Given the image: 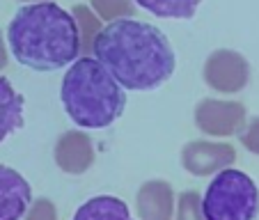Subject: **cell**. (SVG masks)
I'll return each mask as SVG.
<instances>
[{
    "mask_svg": "<svg viewBox=\"0 0 259 220\" xmlns=\"http://www.w3.org/2000/svg\"><path fill=\"white\" fill-rule=\"evenodd\" d=\"M55 163L67 174H85L94 165V145L85 131H67L58 138L53 149Z\"/></svg>",
    "mask_w": 259,
    "mask_h": 220,
    "instance_id": "ba28073f",
    "label": "cell"
},
{
    "mask_svg": "<svg viewBox=\"0 0 259 220\" xmlns=\"http://www.w3.org/2000/svg\"><path fill=\"white\" fill-rule=\"evenodd\" d=\"M21 220H58V209L49 197H39V200L30 202L28 211Z\"/></svg>",
    "mask_w": 259,
    "mask_h": 220,
    "instance_id": "e0dca14e",
    "label": "cell"
},
{
    "mask_svg": "<svg viewBox=\"0 0 259 220\" xmlns=\"http://www.w3.org/2000/svg\"><path fill=\"white\" fill-rule=\"evenodd\" d=\"M202 197L197 191H184L175 202L177 220H206L202 213Z\"/></svg>",
    "mask_w": 259,
    "mask_h": 220,
    "instance_id": "2e32d148",
    "label": "cell"
},
{
    "mask_svg": "<svg viewBox=\"0 0 259 220\" xmlns=\"http://www.w3.org/2000/svg\"><path fill=\"white\" fill-rule=\"evenodd\" d=\"M97 60L124 90H156L175 73V51L152 23L117 19L101 28L92 44Z\"/></svg>",
    "mask_w": 259,
    "mask_h": 220,
    "instance_id": "6da1fadb",
    "label": "cell"
},
{
    "mask_svg": "<svg viewBox=\"0 0 259 220\" xmlns=\"http://www.w3.org/2000/svg\"><path fill=\"white\" fill-rule=\"evenodd\" d=\"M175 191L167 181L152 179L138 188L136 211L140 220H172L175 215Z\"/></svg>",
    "mask_w": 259,
    "mask_h": 220,
    "instance_id": "30bf717a",
    "label": "cell"
},
{
    "mask_svg": "<svg viewBox=\"0 0 259 220\" xmlns=\"http://www.w3.org/2000/svg\"><path fill=\"white\" fill-rule=\"evenodd\" d=\"M7 62H10V55H7V46L3 39V30H0V69H5Z\"/></svg>",
    "mask_w": 259,
    "mask_h": 220,
    "instance_id": "d6986e66",
    "label": "cell"
},
{
    "mask_svg": "<svg viewBox=\"0 0 259 220\" xmlns=\"http://www.w3.org/2000/svg\"><path fill=\"white\" fill-rule=\"evenodd\" d=\"M25 99L12 87L7 78H0V142L23 126Z\"/></svg>",
    "mask_w": 259,
    "mask_h": 220,
    "instance_id": "8fae6325",
    "label": "cell"
},
{
    "mask_svg": "<svg viewBox=\"0 0 259 220\" xmlns=\"http://www.w3.org/2000/svg\"><path fill=\"white\" fill-rule=\"evenodd\" d=\"M239 138H241V145L250 154L259 156V117H252L248 124H243V128L239 131Z\"/></svg>",
    "mask_w": 259,
    "mask_h": 220,
    "instance_id": "ac0fdd59",
    "label": "cell"
},
{
    "mask_svg": "<svg viewBox=\"0 0 259 220\" xmlns=\"http://www.w3.org/2000/svg\"><path fill=\"white\" fill-rule=\"evenodd\" d=\"M73 19H76V25H78V34H80V51L90 53L92 51V44L97 39V34L101 32V23L99 19L88 10V7L78 5L73 10Z\"/></svg>",
    "mask_w": 259,
    "mask_h": 220,
    "instance_id": "5bb4252c",
    "label": "cell"
},
{
    "mask_svg": "<svg viewBox=\"0 0 259 220\" xmlns=\"http://www.w3.org/2000/svg\"><path fill=\"white\" fill-rule=\"evenodd\" d=\"M236 161V149L230 142L193 140L181 149V165L193 177H209L230 167Z\"/></svg>",
    "mask_w": 259,
    "mask_h": 220,
    "instance_id": "52a82bcc",
    "label": "cell"
},
{
    "mask_svg": "<svg viewBox=\"0 0 259 220\" xmlns=\"http://www.w3.org/2000/svg\"><path fill=\"white\" fill-rule=\"evenodd\" d=\"M7 41L12 55L34 71H55L80 55L76 19L51 0L21 7L7 28Z\"/></svg>",
    "mask_w": 259,
    "mask_h": 220,
    "instance_id": "7a4b0ae2",
    "label": "cell"
},
{
    "mask_svg": "<svg viewBox=\"0 0 259 220\" xmlns=\"http://www.w3.org/2000/svg\"><path fill=\"white\" fill-rule=\"evenodd\" d=\"M200 204L206 220H254L259 215V188L245 172L225 167L215 172Z\"/></svg>",
    "mask_w": 259,
    "mask_h": 220,
    "instance_id": "277c9868",
    "label": "cell"
},
{
    "mask_svg": "<svg viewBox=\"0 0 259 220\" xmlns=\"http://www.w3.org/2000/svg\"><path fill=\"white\" fill-rule=\"evenodd\" d=\"M136 3L142 10L152 12L154 16H161V19L188 21L195 16L202 0H136Z\"/></svg>",
    "mask_w": 259,
    "mask_h": 220,
    "instance_id": "4fadbf2b",
    "label": "cell"
},
{
    "mask_svg": "<svg viewBox=\"0 0 259 220\" xmlns=\"http://www.w3.org/2000/svg\"><path fill=\"white\" fill-rule=\"evenodd\" d=\"M62 106L80 128H106L117 122L126 106V92L97 58L73 60L62 80Z\"/></svg>",
    "mask_w": 259,
    "mask_h": 220,
    "instance_id": "3957f363",
    "label": "cell"
},
{
    "mask_svg": "<svg viewBox=\"0 0 259 220\" xmlns=\"http://www.w3.org/2000/svg\"><path fill=\"white\" fill-rule=\"evenodd\" d=\"M202 76L213 92L236 94L250 83V64L239 51L218 49L206 58Z\"/></svg>",
    "mask_w": 259,
    "mask_h": 220,
    "instance_id": "5b68a950",
    "label": "cell"
},
{
    "mask_svg": "<svg viewBox=\"0 0 259 220\" xmlns=\"http://www.w3.org/2000/svg\"><path fill=\"white\" fill-rule=\"evenodd\" d=\"M92 3V10L97 12L99 19L103 21H117L124 16H133L136 7H133V0H90Z\"/></svg>",
    "mask_w": 259,
    "mask_h": 220,
    "instance_id": "9a60e30c",
    "label": "cell"
},
{
    "mask_svg": "<svg viewBox=\"0 0 259 220\" xmlns=\"http://www.w3.org/2000/svg\"><path fill=\"white\" fill-rule=\"evenodd\" d=\"M195 124L202 133L213 138H230L245 124V106L239 101L202 99L195 106Z\"/></svg>",
    "mask_w": 259,
    "mask_h": 220,
    "instance_id": "8992f818",
    "label": "cell"
},
{
    "mask_svg": "<svg viewBox=\"0 0 259 220\" xmlns=\"http://www.w3.org/2000/svg\"><path fill=\"white\" fill-rule=\"evenodd\" d=\"M73 220H133L126 202L113 195H97L76 209Z\"/></svg>",
    "mask_w": 259,
    "mask_h": 220,
    "instance_id": "7c38bea8",
    "label": "cell"
},
{
    "mask_svg": "<svg viewBox=\"0 0 259 220\" xmlns=\"http://www.w3.org/2000/svg\"><path fill=\"white\" fill-rule=\"evenodd\" d=\"M32 202V188L21 172L0 165V220H21Z\"/></svg>",
    "mask_w": 259,
    "mask_h": 220,
    "instance_id": "9c48e42d",
    "label": "cell"
},
{
    "mask_svg": "<svg viewBox=\"0 0 259 220\" xmlns=\"http://www.w3.org/2000/svg\"><path fill=\"white\" fill-rule=\"evenodd\" d=\"M21 3H46V0H21Z\"/></svg>",
    "mask_w": 259,
    "mask_h": 220,
    "instance_id": "ffe728a7",
    "label": "cell"
}]
</instances>
